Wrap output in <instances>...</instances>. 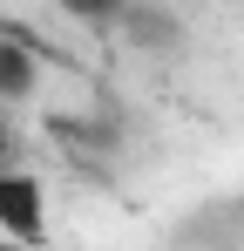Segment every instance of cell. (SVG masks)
<instances>
[{
    "instance_id": "obj_1",
    "label": "cell",
    "mask_w": 244,
    "mask_h": 251,
    "mask_svg": "<svg viewBox=\"0 0 244 251\" xmlns=\"http://www.w3.org/2000/svg\"><path fill=\"white\" fill-rule=\"evenodd\" d=\"M0 238L14 245H48V183L21 163H0Z\"/></svg>"
},
{
    "instance_id": "obj_2",
    "label": "cell",
    "mask_w": 244,
    "mask_h": 251,
    "mask_svg": "<svg viewBox=\"0 0 244 251\" xmlns=\"http://www.w3.org/2000/svg\"><path fill=\"white\" fill-rule=\"evenodd\" d=\"M116 34L136 48V54H176V48H183V21H176L163 0H129L122 21H116Z\"/></svg>"
},
{
    "instance_id": "obj_3",
    "label": "cell",
    "mask_w": 244,
    "mask_h": 251,
    "mask_svg": "<svg viewBox=\"0 0 244 251\" xmlns=\"http://www.w3.org/2000/svg\"><path fill=\"white\" fill-rule=\"evenodd\" d=\"M41 88V54L27 34H0V109H14V102H27Z\"/></svg>"
},
{
    "instance_id": "obj_4",
    "label": "cell",
    "mask_w": 244,
    "mask_h": 251,
    "mask_svg": "<svg viewBox=\"0 0 244 251\" xmlns=\"http://www.w3.org/2000/svg\"><path fill=\"white\" fill-rule=\"evenodd\" d=\"M68 21H81V27H95V34H116V21H122V7L129 0H54Z\"/></svg>"
},
{
    "instance_id": "obj_5",
    "label": "cell",
    "mask_w": 244,
    "mask_h": 251,
    "mask_svg": "<svg viewBox=\"0 0 244 251\" xmlns=\"http://www.w3.org/2000/svg\"><path fill=\"white\" fill-rule=\"evenodd\" d=\"M7 150H14V136H7V109H0V163H7Z\"/></svg>"
},
{
    "instance_id": "obj_6",
    "label": "cell",
    "mask_w": 244,
    "mask_h": 251,
    "mask_svg": "<svg viewBox=\"0 0 244 251\" xmlns=\"http://www.w3.org/2000/svg\"><path fill=\"white\" fill-rule=\"evenodd\" d=\"M0 251H34V245H14V238H0Z\"/></svg>"
}]
</instances>
